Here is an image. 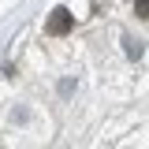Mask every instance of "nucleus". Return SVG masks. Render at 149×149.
<instances>
[{
  "label": "nucleus",
  "mask_w": 149,
  "mask_h": 149,
  "mask_svg": "<svg viewBox=\"0 0 149 149\" xmlns=\"http://www.w3.org/2000/svg\"><path fill=\"white\" fill-rule=\"evenodd\" d=\"M138 19H149V0H138Z\"/></svg>",
  "instance_id": "obj_2"
},
{
  "label": "nucleus",
  "mask_w": 149,
  "mask_h": 149,
  "mask_svg": "<svg viewBox=\"0 0 149 149\" xmlns=\"http://www.w3.org/2000/svg\"><path fill=\"white\" fill-rule=\"evenodd\" d=\"M71 26H74V15L67 11V8H56L52 15H49V22H45V34L49 37H63Z\"/></svg>",
  "instance_id": "obj_1"
}]
</instances>
